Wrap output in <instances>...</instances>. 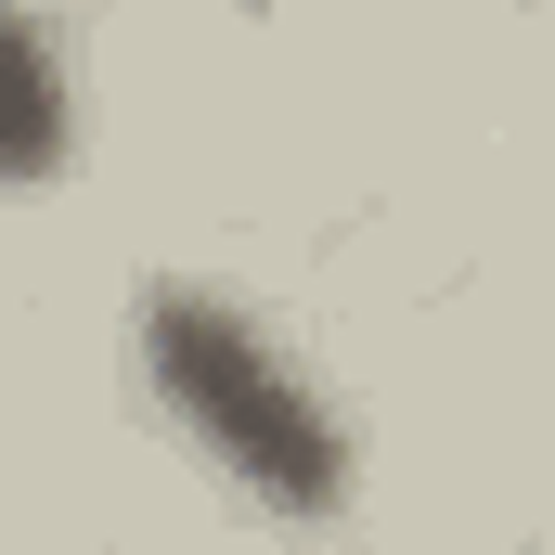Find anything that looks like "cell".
Instances as JSON below:
<instances>
[{
	"label": "cell",
	"instance_id": "7a4b0ae2",
	"mask_svg": "<svg viewBox=\"0 0 555 555\" xmlns=\"http://www.w3.org/2000/svg\"><path fill=\"white\" fill-rule=\"evenodd\" d=\"M78 142V78H65V39L0 13V181H52Z\"/></svg>",
	"mask_w": 555,
	"mask_h": 555
},
{
	"label": "cell",
	"instance_id": "6da1fadb",
	"mask_svg": "<svg viewBox=\"0 0 555 555\" xmlns=\"http://www.w3.org/2000/svg\"><path fill=\"white\" fill-rule=\"evenodd\" d=\"M142 375H155V401L181 414V439L233 478V491H259L272 517H336L349 504V414L323 401V375L284 349L272 323L233 297V284H142Z\"/></svg>",
	"mask_w": 555,
	"mask_h": 555
}]
</instances>
